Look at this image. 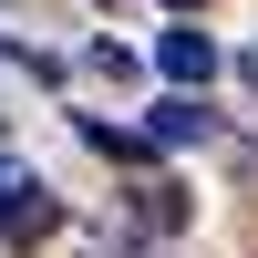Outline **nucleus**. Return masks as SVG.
Listing matches in <instances>:
<instances>
[{"label": "nucleus", "instance_id": "1", "mask_svg": "<svg viewBox=\"0 0 258 258\" xmlns=\"http://www.w3.org/2000/svg\"><path fill=\"white\" fill-rule=\"evenodd\" d=\"M52 217H62V207H52V186H41L31 165H11V155H0V238H41Z\"/></svg>", "mask_w": 258, "mask_h": 258}, {"label": "nucleus", "instance_id": "2", "mask_svg": "<svg viewBox=\"0 0 258 258\" xmlns=\"http://www.w3.org/2000/svg\"><path fill=\"white\" fill-rule=\"evenodd\" d=\"M155 73L176 83V93H197V83L217 73V41H207V31H155Z\"/></svg>", "mask_w": 258, "mask_h": 258}, {"label": "nucleus", "instance_id": "3", "mask_svg": "<svg viewBox=\"0 0 258 258\" xmlns=\"http://www.w3.org/2000/svg\"><path fill=\"white\" fill-rule=\"evenodd\" d=\"M145 135H155V145H197V135H207V114L176 93V103H155V124H145Z\"/></svg>", "mask_w": 258, "mask_h": 258}, {"label": "nucleus", "instance_id": "4", "mask_svg": "<svg viewBox=\"0 0 258 258\" xmlns=\"http://www.w3.org/2000/svg\"><path fill=\"white\" fill-rule=\"evenodd\" d=\"M165 11H197V0H165Z\"/></svg>", "mask_w": 258, "mask_h": 258}]
</instances>
